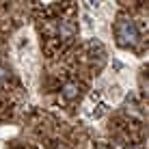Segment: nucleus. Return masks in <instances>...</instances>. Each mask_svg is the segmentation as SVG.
Wrapping results in <instances>:
<instances>
[{"instance_id":"20e7f679","label":"nucleus","mask_w":149,"mask_h":149,"mask_svg":"<svg viewBox=\"0 0 149 149\" xmlns=\"http://www.w3.org/2000/svg\"><path fill=\"white\" fill-rule=\"evenodd\" d=\"M4 78H9V71L4 67H0V80H4Z\"/></svg>"},{"instance_id":"f257e3e1","label":"nucleus","mask_w":149,"mask_h":149,"mask_svg":"<svg viewBox=\"0 0 149 149\" xmlns=\"http://www.w3.org/2000/svg\"><path fill=\"white\" fill-rule=\"evenodd\" d=\"M117 39L121 45H134L138 41V28L132 19H121L117 24Z\"/></svg>"},{"instance_id":"f03ea898","label":"nucleus","mask_w":149,"mask_h":149,"mask_svg":"<svg viewBox=\"0 0 149 149\" xmlns=\"http://www.w3.org/2000/svg\"><path fill=\"white\" fill-rule=\"evenodd\" d=\"M80 95V86L76 84V82H67V84L63 86V97L67 102H71V100H76V97Z\"/></svg>"},{"instance_id":"39448f33","label":"nucleus","mask_w":149,"mask_h":149,"mask_svg":"<svg viewBox=\"0 0 149 149\" xmlns=\"http://www.w3.org/2000/svg\"><path fill=\"white\" fill-rule=\"evenodd\" d=\"M130 149H138V147H130Z\"/></svg>"},{"instance_id":"7ed1b4c3","label":"nucleus","mask_w":149,"mask_h":149,"mask_svg":"<svg viewBox=\"0 0 149 149\" xmlns=\"http://www.w3.org/2000/svg\"><path fill=\"white\" fill-rule=\"evenodd\" d=\"M74 33H76V26L71 22H61V26H58V35L63 39H71L74 37Z\"/></svg>"}]
</instances>
